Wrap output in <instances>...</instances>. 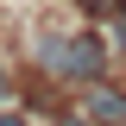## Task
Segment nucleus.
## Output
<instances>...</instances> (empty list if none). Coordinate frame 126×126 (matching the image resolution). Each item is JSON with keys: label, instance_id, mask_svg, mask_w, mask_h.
<instances>
[{"label": "nucleus", "instance_id": "1", "mask_svg": "<svg viewBox=\"0 0 126 126\" xmlns=\"http://www.w3.org/2000/svg\"><path fill=\"white\" fill-rule=\"evenodd\" d=\"M88 113L94 120H126V94L120 88H88Z\"/></svg>", "mask_w": 126, "mask_h": 126}, {"label": "nucleus", "instance_id": "2", "mask_svg": "<svg viewBox=\"0 0 126 126\" xmlns=\"http://www.w3.org/2000/svg\"><path fill=\"white\" fill-rule=\"evenodd\" d=\"M0 126H25V120H19V113H0Z\"/></svg>", "mask_w": 126, "mask_h": 126}]
</instances>
